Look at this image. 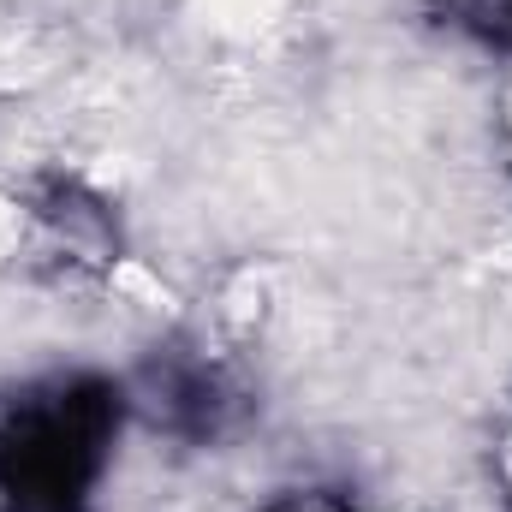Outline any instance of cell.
I'll return each instance as SVG.
<instances>
[{
  "instance_id": "1",
  "label": "cell",
  "mask_w": 512,
  "mask_h": 512,
  "mask_svg": "<svg viewBox=\"0 0 512 512\" xmlns=\"http://www.w3.org/2000/svg\"><path fill=\"white\" fill-rule=\"evenodd\" d=\"M114 393L78 382L54 399L24 405L0 429V495L12 512H78L84 489L102 465V447L114 435Z\"/></svg>"
},
{
  "instance_id": "2",
  "label": "cell",
  "mask_w": 512,
  "mask_h": 512,
  "mask_svg": "<svg viewBox=\"0 0 512 512\" xmlns=\"http://www.w3.org/2000/svg\"><path fill=\"white\" fill-rule=\"evenodd\" d=\"M447 12L489 48H512V0H447Z\"/></svg>"
}]
</instances>
